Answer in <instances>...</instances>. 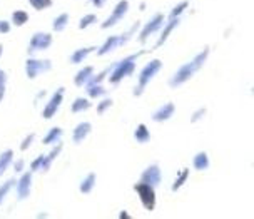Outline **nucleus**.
<instances>
[{
    "instance_id": "obj_39",
    "label": "nucleus",
    "mask_w": 254,
    "mask_h": 219,
    "mask_svg": "<svg viewBox=\"0 0 254 219\" xmlns=\"http://www.w3.org/2000/svg\"><path fill=\"white\" fill-rule=\"evenodd\" d=\"M42 162H44V156H39L35 161H32L30 162V169H32V172L34 171H40V167H42Z\"/></svg>"
},
{
    "instance_id": "obj_24",
    "label": "nucleus",
    "mask_w": 254,
    "mask_h": 219,
    "mask_svg": "<svg viewBox=\"0 0 254 219\" xmlns=\"http://www.w3.org/2000/svg\"><path fill=\"white\" fill-rule=\"evenodd\" d=\"M12 161H13V150L12 149L3 150V152L0 154V172L5 171L7 167L12 164Z\"/></svg>"
},
{
    "instance_id": "obj_6",
    "label": "nucleus",
    "mask_w": 254,
    "mask_h": 219,
    "mask_svg": "<svg viewBox=\"0 0 254 219\" xmlns=\"http://www.w3.org/2000/svg\"><path fill=\"white\" fill-rule=\"evenodd\" d=\"M127 10H129V2H127V0H121V2H117V5L114 7V10H112L111 15H109L107 19L102 22L101 27H102V29H109V27L117 25L126 17Z\"/></svg>"
},
{
    "instance_id": "obj_18",
    "label": "nucleus",
    "mask_w": 254,
    "mask_h": 219,
    "mask_svg": "<svg viewBox=\"0 0 254 219\" xmlns=\"http://www.w3.org/2000/svg\"><path fill=\"white\" fill-rule=\"evenodd\" d=\"M94 50H97V49H95V47H84V49L75 50V52L70 56V62L72 64H82L85 59H87L90 54L94 52Z\"/></svg>"
},
{
    "instance_id": "obj_41",
    "label": "nucleus",
    "mask_w": 254,
    "mask_h": 219,
    "mask_svg": "<svg viewBox=\"0 0 254 219\" xmlns=\"http://www.w3.org/2000/svg\"><path fill=\"white\" fill-rule=\"evenodd\" d=\"M10 32V24L7 20H0V34H8Z\"/></svg>"
},
{
    "instance_id": "obj_32",
    "label": "nucleus",
    "mask_w": 254,
    "mask_h": 219,
    "mask_svg": "<svg viewBox=\"0 0 254 219\" xmlns=\"http://www.w3.org/2000/svg\"><path fill=\"white\" fill-rule=\"evenodd\" d=\"M29 3L35 10H45V8L52 7V0H29Z\"/></svg>"
},
{
    "instance_id": "obj_26",
    "label": "nucleus",
    "mask_w": 254,
    "mask_h": 219,
    "mask_svg": "<svg viewBox=\"0 0 254 219\" xmlns=\"http://www.w3.org/2000/svg\"><path fill=\"white\" fill-rule=\"evenodd\" d=\"M29 20V13L24 12V10H15L12 13V24L17 25V27H22L24 24H27Z\"/></svg>"
},
{
    "instance_id": "obj_25",
    "label": "nucleus",
    "mask_w": 254,
    "mask_h": 219,
    "mask_svg": "<svg viewBox=\"0 0 254 219\" xmlns=\"http://www.w3.org/2000/svg\"><path fill=\"white\" fill-rule=\"evenodd\" d=\"M189 179V169H181L179 171V174L176 176V181H174V184H172V191H178L183 188V184H186V181Z\"/></svg>"
},
{
    "instance_id": "obj_30",
    "label": "nucleus",
    "mask_w": 254,
    "mask_h": 219,
    "mask_svg": "<svg viewBox=\"0 0 254 219\" xmlns=\"http://www.w3.org/2000/svg\"><path fill=\"white\" fill-rule=\"evenodd\" d=\"M92 24H97V15H94V13H87V15H84L82 19L79 22V29H87Z\"/></svg>"
},
{
    "instance_id": "obj_20",
    "label": "nucleus",
    "mask_w": 254,
    "mask_h": 219,
    "mask_svg": "<svg viewBox=\"0 0 254 219\" xmlns=\"http://www.w3.org/2000/svg\"><path fill=\"white\" fill-rule=\"evenodd\" d=\"M192 166L196 171H206L209 167V157H207L206 152H197L194 156V161H192Z\"/></svg>"
},
{
    "instance_id": "obj_35",
    "label": "nucleus",
    "mask_w": 254,
    "mask_h": 219,
    "mask_svg": "<svg viewBox=\"0 0 254 219\" xmlns=\"http://www.w3.org/2000/svg\"><path fill=\"white\" fill-rule=\"evenodd\" d=\"M111 106H112V99H111V97L102 99L101 102L97 104V114H104Z\"/></svg>"
},
{
    "instance_id": "obj_8",
    "label": "nucleus",
    "mask_w": 254,
    "mask_h": 219,
    "mask_svg": "<svg viewBox=\"0 0 254 219\" xmlns=\"http://www.w3.org/2000/svg\"><path fill=\"white\" fill-rule=\"evenodd\" d=\"M164 22H166V17L162 15V13H156V15L152 17L151 20L147 22L146 25H144V29L140 30V35H139V42H146L149 35H152L154 32H157V30H161L162 29V25H164Z\"/></svg>"
},
{
    "instance_id": "obj_28",
    "label": "nucleus",
    "mask_w": 254,
    "mask_h": 219,
    "mask_svg": "<svg viewBox=\"0 0 254 219\" xmlns=\"http://www.w3.org/2000/svg\"><path fill=\"white\" fill-rule=\"evenodd\" d=\"M137 30H139V24L135 22V24H134L132 27H130V29L126 32V34L119 35V47H124V45H126L127 42H129L130 39H132V35H134Z\"/></svg>"
},
{
    "instance_id": "obj_4",
    "label": "nucleus",
    "mask_w": 254,
    "mask_h": 219,
    "mask_svg": "<svg viewBox=\"0 0 254 219\" xmlns=\"http://www.w3.org/2000/svg\"><path fill=\"white\" fill-rule=\"evenodd\" d=\"M134 191L137 193L144 209L146 211H154V208H156V189L151 184H147V182L140 181L134 186Z\"/></svg>"
},
{
    "instance_id": "obj_7",
    "label": "nucleus",
    "mask_w": 254,
    "mask_h": 219,
    "mask_svg": "<svg viewBox=\"0 0 254 219\" xmlns=\"http://www.w3.org/2000/svg\"><path fill=\"white\" fill-rule=\"evenodd\" d=\"M52 44V35L51 34H45V32H35L34 35H32L30 42H29V49H27V52L30 54H35V52H40V50H45L49 49Z\"/></svg>"
},
{
    "instance_id": "obj_12",
    "label": "nucleus",
    "mask_w": 254,
    "mask_h": 219,
    "mask_svg": "<svg viewBox=\"0 0 254 219\" xmlns=\"http://www.w3.org/2000/svg\"><path fill=\"white\" fill-rule=\"evenodd\" d=\"M174 111H176L174 104L167 102L162 107H159L157 111L152 114V121H156V122H166V121H169L171 117H172V114H174Z\"/></svg>"
},
{
    "instance_id": "obj_21",
    "label": "nucleus",
    "mask_w": 254,
    "mask_h": 219,
    "mask_svg": "<svg viewBox=\"0 0 254 219\" xmlns=\"http://www.w3.org/2000/svg\"><path fill=\"white\" fill-rule=\"evenodd\" d=\"M95 181H97V176L94 174V172H90V174H87L82 179V182H80V193L82 194H89L90 191L94 189V186H95Z\"/></svg>"
},
{
    "instance_id": "obj_36",
    "label": "nucleus",
    "mask_w": 254,
    "mask_h": 219,
    "mask_svg": "<svg viewBox=\"0 0 254 219\" xmlns=\"http://www.w3.org/2000/svg\"><path fill=\"white\" fill-rule=\"evenodd\" d=\"M5 84H7V74L3 71H0V102L3 99V94H5Z\"/></svg>"
},
{
    "instance_id": "obj_40",
    "label": "nucleus",
    "mask_w": 254,
    "mask_h": 219,
    "mask_svg": "<svg viewBox=\"0 0 254 219\" xmlns=\"http://www.w3.org/2000/svg\"><path fill=\"white\" fill-rule=\"evenodd\" d=\"M24 167H25L24 159H17V161L13 162V171H15V172H22V171H24Z\"/></svg>"
},
{
    "instance_id": "obj_11",
    "label": "nucleus",
    "mask_w": 254,
    "mask_h": 219,
    "mask_svg": "<svg viewBox=\"0 0 254 219\" xmlns=\"http://www.w3.org/2000/svg\"><path fill=\"white\" fill-rule=\"evenodd\" d=\"M17 184V196L19 199H27L30 194V186H32V171L24 172L20 176V179L15 182Z\"/></svg>"
},
{
    "instance_id": "obj_27",
    "label": "nucleus",
    "mask_w": 254,
    "mask_h": 219,
    "mask_svg": "<svg viewBox=\"0 0 254 219\" xmlns=\"http://www.w3.org/2000/svg\"><path fill=\"white\" fill-rule=\"evenodd\" d=\"M104 94H106V89H104L101 84H89L87 85V95L90 99H97Z\"/></svg>"
},
{
    "instance_id": "obj_15",
    "label": "nucleus",
    "mask_w": 254,
    "mask_h": 219,
    "mask_svg": "<svg viewBox=\"0 0 254 219\" xmlns=\"http://www.w3.org/2000/svg\"><path fill=\"white\" fill-rule=\"evenodd\" d=\"M92 75H94V67H82V69L75 74L74 84L77 85V87H82V85H85L90 80V77Z\"/></svg>"
},
{
    "instance_id": "obj_34",
    "label": "nucleus",
    "mask_w": 254,
    "mask_h": 219,
    "mask_svg": "<svg viewBox=\"0 0 254 219\" xmlns=\"http://www.w3.org/2000/svg\"><path fill=\"white\" fill-rule=\"evenodd\" d=\"M111 69H112V67H109V69H104V71L101 72V74L92 75V77H90V80H89L85 85H89V84H102V80L109 75V72H111Z\"/></svg>"
},
{
    "instance_id": "obj_3",
    "label": "nucleus",
    "mask_w": 254,
    "mask_h": 219,
    "mask_svg": "<svg viewBox=\"0 0 254 219\" xmlns=\"http://www.w3.org/2000/svg\"><path fill=\"white\" fill-rule=\"evenodd\" d=\"M161 67H162V62L159 61V59H154V61H151L142 71H140L137 87H135V90H134L135 95H140V94L144 92V89H146L149 82L152 80V77L156 75L159 71H161Z\"/></svg>"
},
{
    "instance_id": "obj_31",
    "label": "nucleus",
    "mask_w": 254,
    "mask_h": 219,
    "mask_svg": "<svg viewBox=\"0 0 254 219\" xmlns=\"http://www.w3.org/2000/svg\"><path fill=\"white\" fill-rule=\"evenodd\" d=\"M15 184V181L13 179H8L7 182H3L2 186H0V204L3 203V199L7 198V194L10 193V189H12V186Z\"/></svg>"
},
{
    "instance_id": "obj_16",
    "label": "nucleus",
    "mask_w": 254,
    "mask_h": 219,
    "mask_svg": "<svg viewBox=\"0 0 254 219\" xmlns=\"http://www.w3.org/2000/svg\"><path fill=\"white\" fill-rule=\"evenodd\" d=\"M117 47H119V35H112V37H109L106 42L97 49V56L102 57V56H106V54L112 52V50Z\"/></svg>"
},
{
    "instance_id": "obj_1",
    "label": "nucleus",
    "mask_w": 254,
    "mask_h": 219,
    "mask_svg": "<svg viewBox=\"0 0 254 219\" xmlns=\"http://www.w3.org/2000/svg\"><path fill=\"white\" fill-rule=\"evenodd\" d=\"M207 57H209V47H204L202 52H199L190 62L184 64L183 67H179V71L171 77V80H169L171 87H179V85H183L184 82H188L190 77L196 74L204 64H206Z\"/></svg>"
},
{
    "instance_id": "obj_14",
    "label": "nucleus",
    "mask_w": 254,
    "mask_h": 219,
    "mask_svg": "<svg viewBox=\"0 0 254 219\" xmlns=\"http://www.w3.org/2000/svg\"><path fill=\"white\" fill-rule=\"evenodd\" d=\"M90 131H92V126H90V122H80V124H77L75 129H74V134H72V139H74V143L80 144L90 134Z\"/></svg>"
},
{
    "instance_id": "obj_9",
    "label": "nucleus",
    "mask_w": 254,
    "mask_h": 219,
    "mask_svg": "<svg viewBox=\"0 0 254 219\" xmlns=\"http://www.w3.org/2000/svg\"><path fill=\"white\" fill-rule=\"evenodd\" d=\"M64 92H65V89H64V87H61V89H57V90H56V94L52 95L51 100L47 102V106H45V107H44V111H42V117H44V119H52V117L57 114L59 107H61V104H62Z\"/></svg>"
},
{
    "instance_id": "obj_23",
    "label": "nucleus",
    "mask_w": 254,
    "mask_h": 219,
    "mask_svg": "<svg viewBox=\"0 0 254 219\" xmlns=\"http://www.w3.org/2000/svg\"><path fill=\"white\" fill-rule=\"evenodd\" d=\"M61 138H62V129H61V127H52V129L49 131V134L44 138L42 143L44 144H56V143L61 141Z\"/></svg>"
},
{
    "instance_id": "obj_37",
    "label": "nucleus",
    "mask_w": 254,
    "mask_h": 219,
    "mask_svg": "<svg viewBox=\"0 0 254 219\" xmlns=\"http://www.w3.org/2000/svg\"><path fill=\"white\" fill-rule=\"evenodd\" d=\"M34 139H35V134H34V132H32V134H29L24 141H22L20 149H22V150H27V149H29L30 146H32V143H34Z\"/></svg>"
},
{
    "instance_id": "obj_17",
    "label": "nucleus",
    "mask_w": 254,
    "mask_h": 219,
    "mask_svg": "<svg viewBox=\"0 0 254 219\" xmlns=\"http://www.w3.org/2000/svg\"><path fill=\"white\" fill-rule=\"evenodd\" d=\"M61 150H62V144L61 143H56V147H54L51 152H49V156H44V162H42V167H40V171L47 172L49 169H51L52 161L59 156V154H61Z\"/></svg>"
},
{
    "instance_id": "obj_44",
    "label": "nucleus",
    "mask_w": 254,
    "mask_h": 219,
    "mask_svg": "<svg viewBox=\"0 0 254 219\" xmlns=\"http://www.w3.org/2000/svg\"><path fill=\"white\" fill-rule=\"evenodd\" d=\"M2 52H3V47H2V44H0V57H2Z\"/></svg>"
},
{
    "instance_id": "obj_33",
    "label": "nucleus",
    "mask_w": 254,
    "mask_h": 219,
    "mask_svg": "<svg viewBox=\"0 0 254 219\" xmlns=\"http://www.w3.org/2000/svg\"><path fill=\"white\" fill-rule=\"evenodd\" d=\"M188 5H189V3L186 2V0H184V2L178 3V5H176V7L171 10V13H169V19H176V17H181V13H183V12L186 10V8H188Z\"/></svg>"
},
{
    "instance_id": "obj_45",
    "label": "nucleus",
    "mask_w": 254,
    "mask_h": 219,
    "mask_svg": "<svg viewBox=\"0 0 254 219\" xmlns=\"http://www.w3.org/2000/svg\"><path fill=\"white\" fill-rule=\"evenodd\" d=\"M0 174H2V172H0Z\"/></svg>"
},
{
    "instance_id": "obj_29",
    "label": "nucleus",
    "mask_w": 254,
    "mask_h": 219,
    "mask_svg": "<svg viewBox=\"0 0 254 219\" xmlns=\"http://www.w3.org/2000/svg\"><path fill=\"white\" fill-rule=\"evenodd\" d=\"M67 24H69V13H61V15L54 20L52 27H54V30H56V32H62L67 27Z\"/></svg>"
},
{
    "instance_id": "obj_2",
    "label": "nucleus",
    "mask_w": 254,
    "mask_h": 219,
    "mask_svg": "<svg viewBox=\"0 0 254 219\" xmlns=\"http://www.w3.org/2000/svg\"><path fill=\"white\" fill-rule=\"evenodd\" d=\"M142 54H144V50H140V52L134 54V56H129V57H126L124 61L114 64L111 72H109V82H111V84H119L124 77L132 74L134 69H135L134 62L137 61V57H140Z\"/></svg>"
},
{
    "instance_id": "obj_19",
    "label": "nucleus",
    "mask_w": 254,
    "mask_h": 219,
    "mask_svg": "<svg viewBox=\"0 0 254 219\" xmlns=\"http://www.w3.org/2000/svg\"><path fill=\"white\" fill-rule=\"evenodd\" d=\"M134 139L137 141L139 144H146V143H149V141H151V132H149L146 124H139L137 127H135Z\"/></svg>"
},
{
    "instance_id": "obj_10",
    "label": "nucleus",
    "mask_w": 254,
    "mask_h": 219,
    "mask_svg": "<svg viewBox=\"0 0 254 219\" xmlns=\"http://www.w3.org/2000/svg\"><path fill=\"white\" fill-rule=\"evenodd\" d=\"M161 179H162V174H161V169H159L157 164H152V166H149L147 169L142 172V176H140V181L151 184L152 188L159 186Z\"/></svg>"
},
{
    "instance_id": "obj_22",
    "label": "nucleus",
    "mask_w": 254,
    "mask_h": 219,
    "mask_svg": "<svg viewBox=\"0 0 254 219\" xmlns=\"http://www.w3.org/2000/svg\"><path fill=\"white\" fill-rule=\"evenodd\" d=\"M90 100L89 99H85V97H77L74 100V104H72V112H75V114H79V112H84V111H87V109H90Z\"/></svg>"
},
{
    "instance_id": "obj_13",
    "label": "nucleus",
    "mask_w": 254,
    "mask_h": 219,
    "mask_svg": "<svg viewBox=\"0 0 254 219\" xmlns=\"http://www.w3.org/2000/svg\"><path fill=\"white\" fill-rule=\"evenodd\" d=\"M181 24V20H179V17H176V19H169V22L167 24L162 25V32H161V37L157 39V42H156V49L157 47H161L162 44H166V40L169 39V35L172 34V30L176 29Z\"/></svg>"
},
{
    "instance_id": "obj_43",
    "label": "nucleus",
    "mask_w": 254,
    "mask_h": 219,
    "mask_svg": "<svg viewBox=\"0 0 254 219\" xmlns=\"http://www.w3.org/2000/svg\"><path fill=\"white\" fill-rule=\"evenodd\" d=\"M119 218H121V219H129V214H127L126 211H121V213H119Z\"/></svg>"
},
{
    "instance_id": "obj_42",
    "label": "nucleus",
    "mask_w": 254,
    "mask_h": 219,
    "mask_svg": "<svg viewBox=\"0 0 254 219\" xmlns=\"http://www.w3.org/2000/svg\"><path fill=\"white\" fill-rule=\"evenodd\" d=\"M90 3L95 5V7H102L104 3H106V0H90Z\"/></svg>"
},
{
    "instance_id": "obj_38",
    "label": "nucleus",
    "mask_w": 254,
    "mask_h": 219,
    "mask_svg": "<svg viewBox=\"0 0 254 219\" xmlns=\"http://www.w3.org/2000/svg\"><path fill=\"white\" fill-rule=\"evenodd\" d=\"M204 116H206V109H204V107L202 109H197V111L192 114V117H190V122H192V124H196V122L201 121Z\"/></svg>"
},
{
    "instance_id": "obj_5",
    "label": "nucleus",
    "mask_w": 254,
    "mask_h": 219,
    "mask_svg": "<svg viewBox=\"0 0 254 219\" xmlns=\"http://www.w3.org/2000/svg\"><path fill=\"white\" fill-rule=\"evenodd\" d=\"M52 69V64L51 61H37V59H29V61L25 62V74L29 79H35V77H39L40 74H44V72H49Z\"/></svg>"
}]
</instances>
